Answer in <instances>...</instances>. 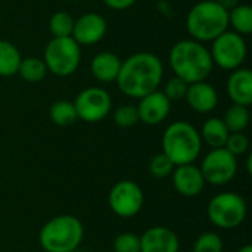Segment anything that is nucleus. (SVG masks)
I'll return each mask as SVG.
<instances>
[{"mask_svg":"<svg viewBox=\"0 0 252 252\" xmlns=\"http://www.w3.org/2000/svg\"><path fill=\"white\" fill-rule=\"evenodd\" d=\"M18 74L27 83H38L46 77L47 68L43 59L37 56H28V58H22L18 68Z\"/></svg>","mask_w":252,"mask_h":252,"instance_id":"nucleus-22","label":"nucleus"},{"mask_svg":"<svg viewBox=\"0 0 252 252\" xmlns=\"http://www.w3.org/2000/svg\"><path fill=\"white\" fill-rule=\"evenodd\" d=\"M216 1L227 12H230L233 7H236L239 4V0H216Z\"/></svg>","mask_w":252,"mask_h":252,"instance_id":"nucleus-33","label":"nucleus"},{"mask_svg":"<svg viewBox=\"0 0 252 252\" xmlns=\"http://www.w3.org/2000/svg\"><path fill=\"white\" fill-rule=\"evenodd\" d=\"M84 229L81 221L69 214L49 220L40 230L38 241L46 252H74L81 244Z\"/></svg>","mask_w":252,"mask_h":252,"instance_id":"nucleus-5","label":"nucleus"},{"mask_svg":"<svg viewBox=\"0 0 252 252\" xmlns=\"http://www.w3.org/2000/svg\"><path fill=\"white\" fill-rule=\"evenodd\" d=\"M106 31V19L96 12H87L75 19L71 37L80 46H93L103 40Z\"/></svg>","mask_w":252,"mask_h":252,"instance_id":"nucleus-12","label":"nucleus"},{"mask_svg":"<svg viewBox=\"0 0 252 252\" xmlns=\"http://www.w3.org/2000/svg\"><path fill=\"white\" fill-rule=\"evenodd\" d=\"M66 1H83V0H66Z\"/></svg>","mask_w":252,"mask_h":252,"instance_id":"nucleus-36","label":"nucleus"},{"mask_svg":"<svg viewBox=\"0 0 252 252\" xmlns=\"http://www.w3.org/2000/svg\"><path fill=\"white\" fill-rule=\"evenodd\" d=\"M229 30V12L216 0H202L190 7L186 16V31L192 40L207 43Z\"/></svg>","mask_w":252,"mask_h":252,"instance_id":"nucleus-3","label":"nucleus"},{"mask_svg":"<svg viewBox=\"0 0 252 252\" xmlns=\"http://www.w3.org/2000/svg\"><path fill=\"white\" fill-rule=\"evenodd\" d=\"M108 202L114 214L128 219L134 217L145 204V195L142 188L131 180H121L109 192Z\"/></svg>","mask_w":252,"mask_h":252,"instance_id":"nucleus-11","label":"nucleus"},{"mask_svg":"<svg viewBox=\"0 0 252 252\" xmlns=\"http://www.w3.org/2000/svg\"><path fill=\"white\" fill-rule=\"evenodd\" d=\"M224 148L235 157L244 155L250 148V140L244 133H230Z\"/></svg>","mask_w":252,"mask_h":252,"instance_id":"nucleus-31","label":"nucleus"},{"mask_svg":"<svg viewBox=\"0 0 252 252\" xmlns=\"http://www.w3.org/2000/svg\"><path fill=\"white\" fill-rule=\"evenodd\" d=\"M185 99L195 112L208 114L216 109L219 103V93L213 84L207 81H198L188 86Z\"/></svg>","mask_w":252,"mask_h":252,"instance_id":"nucleus-16","label":"nucleus"},{"mask_svg":"<svg viewBox=\"0 0 252 252\" xmlns=\"http://www.w3.org/2000/svg\"><path fill=\"white\" fill-rule=\"evenodd\" d=\"M168 62L174 75L188 84L205 81L214 68L210 49L192 38L174 43L170 49Z\"/></svg>","mask_w":252,"mask_h":252,"instance_id":"nucleus-2","label":"nucleus"},{"mask_svg":"<svg viewBox=\"0 0 252 252\" xmlns=\"http://www.w3.org/2000/svg\"><path fill=\"white\" fill-rule=\"evenodd\" d=\"M136 108L139 114V121L148 126H157L167 120V117L170 115L171 102L162 92L155 90L139 99V105Z\"/></svg>","mask_w":252,"mask_h":252,"instance_id":"nucleus-13","label":"nucleus"},{"mask_svg":"<svg viewBox=\"0 0 252 252\" xmlns=\"http://www.w3.org/2000/svg\"><path fill=\"white\" fill-rule=\"evenodd\" d=\"M171 176L176 192L185 198H195L202 193L205 188V180L201 173V168L193 164L177 165L173 170Z\"/></svg>","mask_w":252,"mask_h":252,"instance_id":"nucleus-14","label":"nucleus"},{"mask_svg":"<svg viewBox=\"0 0 252 252\" xmlns=\"http://www.w3.org/2000/svg\"><path fill=\"white\" fill-rule=\"evenodd\" d=\"M75 19L65 10L55 12L49 19V31L53 37H71Z\"/></svg>","mask_w":252,"mask_h":252,"instance_id":"nucleus-25","label":"nucleus"},{"mask_svg":"<svg viewBox=\"0 0 252 252\" xmlns=\"http://www.w3.org/2000/svg\"><path fill=\"white\" fill-rule=\"evenodd\" d=\"M229 25L236 34L245 37L252 32V7L250 4L239 3L229 12Z\"/></svg>","mask_w":252,"mask_h":252,"instance_id":"nucleus-21","label":"nucleus"},{"mask_svg":"<svg viewBox=\"0 0 252 252\" xmlns=\"http://www.w3.org/2000/svg\"><path fill=\"white\" fill-rule=\"evenodd\" d=\"M199 134H201L202 142H205L213 149H217V148H224L226 140H227L230 133H229V130H227V127L221 118L213 117L204 123Z\"/></svg>","mask_w":252,"mask_h":252,"instance_id":"nucleus-19","label":"nucleus"},{"mask_svg":"<svg viewBox=\"0 0 252 252\" xmlns=\"http://www.w3.org/2000/svg\"><path fill=\"white\" fill-rule=\"evenodd\" d=\"M47 72L56 77L72 75L81 62V46L72 37H52L43 52Z\"/></svg>","mask_w":252,"mask_h":252,"instance_id":"nucleus-6","label":"nucleus"},{"mask_svg":"<svg viewBox=\"0 0 252 252\" xmlns=\"http://www.w3.org/2000/svg\"><path fill=\"white\" fill-rule=\"evenodd\" d=\"M78 120L86 123H99L105 120L112 108L111 94L102 87L83 89L72 102Z\"/></svg>","mask_w":252,"mask_h":252,"instance_id":"nucleus-9","label":"nucleus"},{"mask_svg":"<svg viewBox=\"0 0 252 252\" xmlns=\"http://www.w3.org/2000/svg\"><path fill=\"white\" fill-rule=\"evenodd\" d=\"M162 78V61L151 52H137L121 62L115 83L126 96L142 99L143 96L158 90Z\"/></svg>","mask_w":252,"mask_h":252,"instance_id":"nucleus-1","label":"nucleus"},{"mask_svg":"<svg viewBox=\"0 0 252 252\" xmlns=\"http://www.w3.org/2000/svg\"><path fill=\"white\" fill-rule=\"evenodd\" d=\"M49 117L59 127H69L75 124V121L78 120L74 103L69 100H63V99L52 103L49 109Z\"/></svg>","mask_w":252,"mask_h":252,"instance_id":"nucleus-23","label":"nucleus"},{"mask_svg":"<svg viewBox=\"0 0 252 252\" xmlns=\"http://www.w3.org/2000/svg\"><path fill=\"white\" fill-rule=\"evenodd\" d=\"M109 9L114 10H126L128 7H131L137 0H102Z\"/></svg>","mask_w":252,"mask_h":252,"instance_id":"nucleus-32","label":"nucleus"},{"mask_svg":"<svg viewBox=\"0 0 252 252\" xmlns=\"http://www.w3.org/2000/svg\"><path fill=\"white\" fill-rule=\"evenodd\" d=\"M188 83H185L182 78L179 77H171L167 83H165V87H164V94L168 97L170 102H174V100H182L185 99L186 96V92H188Z\"/></svg>","mask_w":252,"mask_h":252,"instance_id":"nucleus-30","label":"nucleus"},{"mask_svg":"<svg viewBox=\"0 0 252 252\" xmlns=\"http://www.w3.org/2000/svg\"><path fill=\"white\" fill-rule=\"evenodd\" d=\"M179 250L180 241L168 227L155 226L140 236V252H179Z\"/></svg>","mask_w":252,"mask_h":252,"instance_id":"nucleus-15","label":"nucleus"},{"mask_svg":"<svg viewBox=\"0 0 252 252\" xmlns=\"http://www.w3.org/2000/svg\"><path fill=\"white\" fill-rule=\"evenodd\" d=\"M121 59L118 55L112 52H99L93 56L90 62V71L94 80L99 83L108 84V83H115L120 68H121Z\"/></svg>","mask_w":252,"mask_h":252,"instance_id":"nucleus-18","label":"nucleus"},{"mask_svg":"<svg viewBox=\"0 0 252 252\" xmlns=\"http://www.w3.org/2000/svg\"><path fill=\"white\" fill-rule=\"evenodd\" d=\"M115 252H140V236L136 233H121L114 241Z\"/></svg>","mask_w":252,"mask_h":252,"instance_id":"nucleus-29","label":"nucleus"},{"mask_svg":"<svg viewBox=\"0 0 252 252\" xmlns=\"http://www.w3.org/2000/svg\"><path fill=\"white\" fill-rule=\"evenodd\" d=\"M238 171V159L226 148H217L207 154L201 164V173L205 183L223 186L229 183Z\"/></svg>","mask_w":252,"mask_h":252,"instance_id":"nucleus-10","label":"nucleus"},{"mask_svg":"<svg viewBox=\"0 0 252 252\" xmlns=\"http://www.w3.org/2000/svg\"><path fill=\"white\" fill-rule=\"evenodd\" d=\"M193 252H223V241L214 232L202 233L193 244Z\"/></svg>","mask_w":252,"mask_h":252,"instance_id":"nucleus-27","label":"nucleus"},{"mask_svg":"<svg viewBox=\"0 0 252 252\" xmlns=\"http://www.w3.org/2000/svg\"><path fill=\"white\" fill-rule=\"evenodd\" d=\"M210 53L214 65L224 71H235L242 66L248 55L245 37L227 30L211 41Z\"/></svg>","mask_w":252,"mask_h":252,"instance_id":"nucleus-8","label":"nucleus"},{"mask_svg":"<svg viewBox=\"0 0 252 252\" xmlns=\"http://www.w3.org/2000/svg\"><path fill=\"white\" fill-rule=\"evenodd\" d=\"M176 168V165L161 152V154H157L151 158L149 161V171L154 177L157 179H164V177H168L173 170Z\"/></svg>","mask_w":252,"mask_h":252,"instance_id":"nucleus-28","label":"nucleus"},{"mask_svg":"<svg viewBox=\"0 0 252 252\" xmlns=\"http://www.w3.org/2000/svg\"><path fill=\"white\" fill-rule=\"evenodd\" d=\"M226 90L235 105L250 106L252 103V72L248 68L232 71L227 78Z\"/></svg>","mask_w":252,"mask_h":252,"instance_id":"nucleus-17","label":"nucleus"},{"mask_svg":"<svg viewBox=\"0 0 252 252\" xmlns=\"http://www.w3.org/2000/svg\"><path fill=\"white\" fill-rule=\"evenodd\" d=\"M238 252H252V247L251 245H245V247H242Z\"/></svg>","mask_w":252,"mask_h":252,"instance_id":"nucleus-35","label":"nucleus"},{"mask_svg":"<svg viewBox=\"0 0 252 252\" xmlns=\"http://www.w3.org/2000/svg\"><path fill=\"white\" fill-rule=\"evenodd\" d=\"M247 202L235 192H223L216 195L207 207L210 221L224 230L239 227L247 219Z\"/></svg>","mask_w":252,"mask_h":252,"instance_id":"nucleus-7","label":"nucleus"},{"mask_svg":"<svg viewBox=\"0 0 252 252\" xmlns=\"http://www.w3.org/2000/svg\"><path fill=\"white\" fill-rule=\"evenodd\" d=\"M202 149L199 131L188 121L171 123L162 134V154L177 167L193 164Z\"/></svg>","mask_w":252,"mask_h":252,"instance_id":"nucleus-4","label":"nucleus"},{"mask_svg":"<svg viewBox=\"0 0 252 252\" xmlns=\"http://www.w3.org/2000/svg\"><path fill=\"white\" fill-rule=\"evenodd\" d=\"M114 123L121 128H130L139 123L137 108L134 105H121L114 111Z\"/></svg>","mask_w":252,"mask_h":252,"instance_id":"nucleus-26","label":"nucleus"},{"mask_svg":"<svg viewBox=\"0 0 252 252\" xmlns=\"http://www.w3.org/2000/svg\"><path fill=\"white\" fill-rule=\"evenodd\" d=\"M22 61L18 47L6 40H0V77H12L18 74Z\"/></svg>","mask_w":252,"mask_h":252,"instance_id":"nucleus-20","label":"nucleus"},{"mask_svg":"<svg viewBox=\"0 0 252 252\" xmlns=\"http://www.w3.org/2000/svg\"><path fill=\"white\" fill-rule=\"evenodd\" d=\"M251 162H252V155L248 157V162H247V171H248V174H251Z\"/></svg>","mask_w":252,"mask_h":252,"instance_id":"nucleus-34","label":"nucleus"},{"mask_svg":"<svg viewBox=\"0 0 252 252\" xmlns=\"http://www.w3.org/2000/svg\"><path fill=\"white\" fill-rule=\"evenodd\" d=\"M229 130V133H242L250 124V109L242 105H232L226 109L221 118Z\"/></svg>","mask_w":252,"mask_h":252,"instance_id":"nucleus-24","label":"nucleus"}]
</instances>
